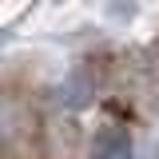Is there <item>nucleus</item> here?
Here are the masks:
<instances>
[{"label": "nucleus", "instance_id": "f257e3e1", "mask_svg": "<svg viewBox=\"0 0 159 159\" xmlns=\"http://www.w3.org/2000/svg\"><path fill=\"white\" fill-rule=\"evenodd\" d=\"M96 159H135L131 155V139L123 131H103L96 143Z\"/></svg>", "mask_w": 159, "mask_h": 159}]
</instances>
